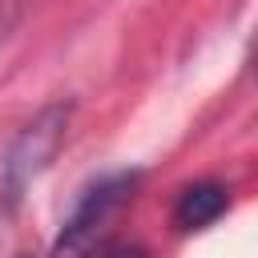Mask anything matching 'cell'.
<instances>
[{
    "label": "cell",
    "instance_id": "obj_3",
    "mask_svg": "<svg viewBox=\"0 0 258 258\" xmlns=\"http://www.w3.org/2000/svg\"><path fill=\"white\" fill-rule=\"evenodd\" d=\"M230 206V194L222 181H194L177 194L173 202V226L177 230H202L210 222H218Z\"/></svg>",
    "mask_w": 258,
    "mask_h": 258
},
{
    "label": "cell",
    "instance_id": "obj_1",
    "mask_svg": "<svg viewBox=\"0 0 258 258\" xmlns=\"http://www.w3.org/2000/svg\"><path fill=\"white\" fill-rule=\"evenodd\" d=\"M64 129H69V105H48L12 137L8 153H4V169H0V185H4L8 202H16L48 169V161L56 157V149L64 141Z\"/></svg>",
    "mask_w": 258,
    "mask_h": 258
},
{
    "label": "cell",
    "instance_id": "obj_4",
    "mask_svg": "<svg viewBox=\"0 0 258 258\" xmlns=\"http://www.w3.org/2000/svg\"><path fill=\"white\" fill-rule=\"evenodd\" d=\"M105 258H149V254L137 250V246H125V250H113V254H105Z\"/></svg>",
    "mask_w": 258,
    "mask_h": 258
},
{
    "label": "cell",
    "instance_id": "obj_2",
    "mask_svg": "<svg viewBox=\"0 0 258 258\" xmlns=\"http://www.w3.org/2000/svg\"><path fill=\"white\" fill-rule=\"evenodd\" d=\"M133 181H137V173H113V177H101L93 189H85V198H81V206L73 210V218L64 222L56 246L69 250V246H77L85 234H93V226H101V222L109 218V210L125 202V194L133 189Z\"/></svg>",
    "mask_w": 258,
    "mask_h": 258
},
{
    "label": "cell",
    "instance_id": "obj_5",
    "mask_svg": "<svg viewBox=\"0 0 258 258\" xmlns=\"http://www.w3.org/2000/svg\"><path fill=\"white\" fill-rule=\"evenodd\" d=\"M16 258H28V254H16Z\"/></svg>",
    "mask_w": 258,
    "mask_h": 258
}]
</instances>
